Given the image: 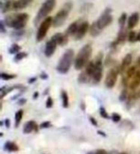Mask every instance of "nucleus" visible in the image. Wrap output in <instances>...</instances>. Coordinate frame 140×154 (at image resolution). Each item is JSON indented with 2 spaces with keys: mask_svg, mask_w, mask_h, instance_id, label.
Returning <instances> with one entry per match:
<instances>
[{
  "mask_svg": "<svg viewBox=\"0 0 140 154\" xmlns=\"http://www.w3.org/2000/svg\"><path fill=\"white\" fill-rule=\"evenodd\" d=\"M92 53V45L88 43L81 48V50L75 57L74 61V67L77 70H81L85 69L86 65L89 63V59Z\"/></svg>",
  "mask_w": 140,
  "mask_h": 154,
  "instance_id": "f257e3e1",
  "label": "nucleus"
},
{
  "mask_svg": "<svg viewBox=\"0 0 140 154\" xmlns=\"http://www.w3.org/2000/svg\"><path fill=\"white\" fill-rule=\"evenodd\" d=\"M75 61V53L73 49H67L64 55L61 57L59 64L57 66V70L61 74H65L69 71L72 64Z\"/></svg>",
  "mask_w": 140,
  "mask_h": 154,
  "instance_id": "f03ea898",
  "label": "nucleus"
},
{
  "mask_svg": "<svg viewBox=\"0 0 140 154\" xmlns=\"http://www.w3.org/2000/svg\"><path fill=\"white\" fill-rule=\"evenodd\" d=\"M56 3H57V0H45V1L42 3L41 7L38 10L37 16L35 17V21H34L35 25H37L38 23L41 22L43 19L48 17V14H49L53 11V9L55 8Z\"/></svg>",
  "mask_w": 140,
  "mask_h": 154,
  "instance_id": "7ed1b4c3",
  "label": "nucleus"
},
{
  "mask_svg": "<svg viewBox=\"0 0 140 154\" xmlns=\"http://www.w3.org/2000/svg\"><path fill=\"white\" fill-rule=\"evenodd\" d=\"M52 23H53V17H47L40 22L37 32V37H36L37 42H41L44 40L48 31H49V28L52 25Z\"/></svg>",
  "mask_w": 140,
  "mask_h": 154,
  "instance_id": "20e7f679",
  "label": "nucleus"
},
{
  "mask_svg": "<svg viewBox=\"0 0 140 154\" xmlns=\"http://www.w3.org/2000/svg\"><path fill=\"white\" fill-rule=\"evenodd\" d=\"M119 73H120V66H115V67H112V69H109L107 76H106V80H105V85L107 88L112 89L115 86Z\"/></svg>",
  "mask_w": 140,
  "mask_h": 154,
  "instance_id": "39448f33",
  "label": "nucleus"
},
{
  "mask_svg": "<svg viewBox=\"0 0 140 154\" xmlns=\"http://www.w3.org/2000/svg\"><path fill=\"white\" fill-rule=\"evenodd\" d=\"M29 20V16L27 14H14L13 20L12 23V28L16 30H20L26 26V24Z\"/></svg>",
  "mask_w": 140,
  "mask_h": 154,
  "instance_id": "423d86ee",
  "label": "nucleus"
},
{
  "mask_svg": "<svg viewBox=\"0 0 140 154\" xmlns=\"http://www.w3.org/2000/svg\"><path fill=\"white\" fill-rule=\"evenodd\" d=\"M69 13H70V11H68V10H66L62 7V9H61L60 11L56 14V16L53 17L52 25L54 27H60L61 25H64Z\"/></svg>",
  "mask_w": 140,
  "mask_h": 154,
  "instance_id": "0eeeda50",
  "label": "nucleus"
},
{
  "mask_svg": "<svg viewBox=\"0 0 140 154\" xmlns=\"http://www.w3.org/2000/svg\"><path fill=\"white\" fill-rule=\"evenodd\" d=\"M110 11H112V10L108 9L107 11L104 12V14H102V16H101L97 19V21H96L98 27L101 29V30H103V29H105L106 27L109 26V24L112 22L113 17L112 16V14H110Z\"/></svg>",
  "mask_w": 140,
  "mask_h": 154,
  "instance_id": "6e6552de",
  "label": "nucleus"
},
{
  "mask_svg": "<svg viewBox=\"0 0 140 154\" xmlns=\"http://www.w3.org/2000/svg\"><path fill=\"white\" fill-rule=\"evenodd\" d=\"M89 27H90L89 23L88 21H82L80 23V25H79L78 30H77V33L75 34V36H74L75 40H77V41L82 40V38L85 36V34L89 31Z\"/></svg>",
  "mask_w": 140,
  "mask_h": 154,
  "instance_id": "1a4fd4ad",
  "label": "nucleus"
},
{
  "mask_svg": "<svg viewBox=\"0 0 140 154\" xmlns=\"http://www.w3.org/2000/svg\"><path fill=\"white\" fill-rule=\"evenodd\" d=\"M58 46L57 42L53 38H51L49 41L46 42L45 48H44V55L46 57H51L56 51V48Z\"/></svg>",
  "mask_w": 140,
  "mask_h": 154,
  "instance_id": "9d476101",
  "label": "nucleus"
},
{
  "mask_svg": "<svg viewBox=\"0 0 140 154\" xmlns=\"http://www.w3.org/2000/svg\"><path fill=\"white\" fill-rule=\"evenodd\" d=\"M33 131H35V132L38 131V125L37 124L36 122H34V120H29V122H27L25 124H24L23 133L24 134H30Z\"/></svg>",
  "mask_w": 140,
  "mask_h": 154,
  "instance_id": "9b49d317",
  "label": "nucleus"
},
{
  "mask_svg": "<svg viewBox=\"0 0 140 154\" xmlns=\"http://www.w3.org/2000/svg\"><path fill=\"white\" fill-rule=\"evenodd\" d=\"M52 38L57 42L58 45H61V46L66 45L67 42H68V36H67L65 33L64 34V33H57Z\"/></svg>",
  "mask_w": 140,
  "mask_h": 154,
  "instance_id": "f8f14e48",
  "label": "nucleus"
},
{
  "mask_svg": "<svg viewBox=\"0 0 140 154\" xmlns=\"http://www.w3.org/2000/svg\"><path fill=\"white\" fill-rule=\"evenodd\" d=\"M140 86V69L136 71V73L133 75L132 80L130 81L129 88L131 91H136Z\"/></svg>",
  "mask_w": 140,
  "mask_h": 154,
  "instance_id": "ddd939ff",
  "label": "nucleus"
},
{
  "mask_svg": "<svg viewBox=\"0 0 140 154\" xmlns=\"http://www.w3.org/2000/svg\"><path fill=\"white\" fill-rule=\"evenodd\" d=\"M133 62V56L132 54H127L123 58V61H122V64L120 66V73H122L125 70H127L130 66H131Z\"/></svg>",
  "mask_w": 140,
  "mask_h": 154,
  "instance_id": "4468645a",
  "label": "nucleus"
},
{
  "mask_svg": "<svg viewBox=\"0 0 140 154\" xmlns=\"http://www.w3.org/2000/svg\"><path fill=\"white\" fill-rule=\"evenodd\" d=\"M139 18H140V14L137 12L131 14L128 19V29H133L136 27L139 21Z\"/></svg>",
  "mask_w": 140,
  "mask_h": 154,
  "instance_id": "2eb2a0df",
  "label": "nucleus"
},
{
  "mask_svg": "<svg viewBox=\"0 0 140 154\" xmlns=\"http://www.w3.org/2000/svg\"><path fill=\"white\" fill-rule=\"evenodd\" d=\"M34 0H16L13 1V10H21L27 8L33 3Z\"/></svg>",
  "mask_w": 140,
  "mask_h": 154,
  "instance_id": "dca6fc26",
  "label": "nucleus"
},
{
  "mask_svg": "<svg viewBox=\"0 0 140 154\" xmlns=\"http://www.w3.org/2000/svg\"><path fill=\"white\" fill-rule=\"evenodd\" d=\"M80 21L79 20H77V21H74V22H72L70 25L68 26V28L66 29V31H65V34L67 36H75V34L77 33V30H78V28H79V25H80Z\"/></svg>",
  "mask_w": 140,
  "mask_h": 154,
  "instance_id": "f3484780",
  "label": "nucleus"
},
{
  "mask_svg": "<svg viewBox=\"0 0 140 154\" xmlns=\"http://www.w3.org/2000/svg\"><path fill=\"white\" fill-rule=\"evenodd\" d=\"M4 150L9 151V152H16L19 150V147L16 143L8 141L4 144Z\"/></svg>",
  "mask_w": 140,
  "mask_h": 154,
  "instance_id": "a211bd4d",
  "label": "nucleus"
},
{
  "mask_svg": "<svg viewBox=\"0 0 140 154\" xmlns=\"http://www.w3.org/2000/svg\"><path fill=\"white\" fill-rule=\"evenodd\" d=\"M103 77V66H97L94 71V73L91 76V79H92L95 83H98L101 81Z\"/></svg>",
  "mask_w": 140,
  "mask_h": 154,
  "instance_id": "6ab92c4d",
  "label": "nucleus"
},
{
  "mask_svg": "<svg viewBox=\"0 0 140 154\" xmlns=\"http://www.w3.org/2000/svg\"><path fill=\"white\" fill-rule=\"evenodd\" d=\"M128 36H129V32L127 30V28L125 27H121L120 29V31L118 33V37H117V41L119 43H123L126 42V40L128 38Z\"/></svg>",
  "mask_w": 140,
  "mask_h": 154,
  "instance_id": "aec40b11",
  "label": "nucleus"
},
{
  "mask_svg": "<svg viewBox=\"0 0 140 154\" xmlns=\"http://www.w3.org/2000/svg\"><path fill=\"white\" fill-rule=\"evenodd\" d=\"M101 31H102V30H101V29L98 27L97 23H96V22H94L92 25L89 27V33H90V35L92 37H97L101 33Z\"/></svg>",
  "mask_w": 140,
  "mask_h": 154,
  "instance_id": "412c9836",
  "label": "nucleus"
},
{
  "mask_svg": "<svg viewBox=\"0 0 140 154\" xmlns=\"http://www.w3.org/2000/svg\"><path fill=\"white\" fill-rule=\"evenodd\" d=\"M61 97L62 106H64V108H68L69 107V97H68V94H67V93L65 91H61Z\"/></svg>",
  "mask_w": 140,
  "mask_h": 154,
  "instance_id": "4be33fe9",
  "label": "nucleus"
},
{
  "mask_svg": "<svg viewBox=\"0 0 140 154\" xmlns=\"http://www.w3.org/2000/svg\"><path fill=\"white\" fill-rule=\"evenodd\" d=\"M90 79H91V76H90L85 70L82 72V73L79 75V78H78V80H79L80 83H83V84H84V83H88V82Z\"/></svg>",
  "mask_w": 140,
  "mask_h": 154,
  "instance_id": "5701e85b",
  "label": "nucleus"
},
{
  "mask_svg": "<svg viewBox=\"0 0 140 154\" xmlns=\"http://www.w3.org/2000/svg\"><path fill=\"white\" fill-rule=\"evenodd\" d=\"M96 67H97V66L95 65V63L94 62H89L88 65H86L85 66V71L88 72V73L90 75V76H92V74L94 73V71L96 69Z\"/></svg>",
  "mask_w": 140,
  "mask_h": 154,
  "instance_id": "b1692460",
  "label": "nucleus"
},
{
  "mask_svg": "<svg viewBox=\"0 0 140 154\" xmlns=\"http://www.w3.org/2000/svg\"><path fill=\"white\" fill-rule=\"evenodd\" d=\"M1 9H2V12L3 13H7L9 11H11V10L13 9V1H10V0H7V2L3 4L1 6Z\"/></svg>",
  "mask_w": 140,
  "mask_h": 154,
  "instance_id": "393cba45",
  "label": "nucleus"
},
{
  "mask_svg": "<svg viewBox=\"0 0 140 154\" xmlns=\"http://www.w3.org/2000/svg\"><path fill=\"white\" fill-rule=\"evenodd\" d=\"M139 69H137V66H130L129 69L126 70V76L128 77L129 79H131L133 77V75L136 73V71L138 70Z\"/></svg>",
  "mask_w": 140,
  "mask_h": 154,
  "instance_id": "a878e982",
  "label": "nucleus"
},
{
  "mask_svg": "<svg viewBox=\"0 0 140 154\" xmlns=\"http://www.w3.org/2000/svg\"><path fill=\"white\" fill-rule=\"evenodd\" d=\"M23 118V110H18L14 115V120H16V127H18L20 122Z\"/></svg>",
  "mask_w": 140,
  "mask_h": 154,
  "instance_id": "bb28decb",
  "label": "nucleus"
},
{
  "mask_svg": "<svg viewBox=\"0 0 140 154\" xmlns=\"http://www.w3.org/2000/svg\"><path fill=\"white\" fill-rule=\"evenodd\" d=\"M103 57H104L103 52H99L98 55L96 56L94 63L97 66H103Z\"/></svg>",
  "mask_w": 140,
  "mask_h": 154,
  "instance_id": "cd10ccee",
  "label": "nucleus"
},
{
  "mask_svg": "<svg viewBox=\"0 0 140 154\" xmlns=\"http://www.w3.org/2000/svg\"><path fill=\"white\" fill-rule=\"evenodd\" d=\"M137 35H138V33H136V31H133V30H131L129 32V36H128V40L129 42H136L137 41Z\"/></svg>",
  "mask_w": 140,
  "mask_h": 154,
  "instance_id": "c85d7f7f",
  "label": "nucleus"
},
{
  "mask_svg": "<svg viewBox=\"0 0 140 154\" xmlns=\"http://www.w3.org/2000/svg\"><path fill=\"white\" fill-rule=\"evenodd\" d=\"M129 94H130V93H129L128 89H127V88H125V89L122 91V93H121V94H120V96H119L120 101H126V100L128 99V97H129Z\"/></svg>",
  "mask_w": 140,
  "mask_h": 154,
  "instance_id": "c756f323",
  "label": "nucleus"
},
{
  "mask_svg": "<svg viewBox=\"0 0 140 154\" xmlns=\"http://www.w3.org/2000/svg\"><path fill=\"white\" fill-rule=\"evenodd\" d=\"M20 49H21V47L19 46L17 43H13V45L11 46V48H10V53H12V54H16V53L20 52Z\"/></svg>",
  "mask_w": 140,
  "mask_h": 154,
  "instance_id": "7c9ffc66",
  "label": "nucleus"
},
{
  "mask_svg": "<svg viewBox=\"0 0 140 154\" xmlns=\"http://www.w3.org/2000/svg\"><path fill=\"white\" fill-rule=\"evenodd\" d=\"M0 77H1V79H3V80H12L13 78H16V75L10 74V73H4V72H2V73L0 74Z\"/></svg>",
  "mask_w": 140,
  "mask_h": 154,
  "instance_id": "2f4dec72",
  "label": "nucleus"
},
{
  "mask_svg": "<svg viewBox=\"0 0 140 154\" xmlns=\"http://www.w3.org/2000/svg\"><path fill=\"white\" fill-rule=\"evenodd\" d=\"M126 21H127V14L126 13H123L121 14V17H120V18H119V21H118L120 27H124Z\"/></svg>",
  "mask_w": 140,
  "mask_h": 154,
  "instance_id": "473e14b6",
  "label": "nucleus"
},
{
  "mask_svg": "<svg viewBox=\"0 0 140 154\" xmlns=\"http://www.w3.org/2000/svg\"><path fill=\"white\" fill-rule=\"evenodd\" d=\"M99 112H100V116L102 118L104 119H109L110 117L109 116V114L107 113V111H106V109L104 107H100V110H99Z\"/></svg>",
  "mask_w": 140,
  "mask_h": 154,
  "instance_id": "72a5a7b5",
  "label": "nucleus"
},
{
  "mask_svg": "<svg viewBox=\"0 0 140 154\" xmlns=\"http://www.w3.org/2000/svg\"><path fill=\"white\" fill-rule=\"evenodd\" d=\"M13 89H14V87L13 88H7V87H3V88L1 89V98H3L5 95H6L8 93H10Z\"/></svg>",
  "mask_w": 140,
  "mask_h": 154,
  "instance_id": "f704fd0d",
  "label": "nucleus"
},
{
  "mask_svg": "<svg viewBox=\"0 0 140 154\" xmlns=\"http://www.w3.org/2000/svg\"><path fill=\"white\" fill-rule=\"evenodd\" d=\"M110 118H112L113 122H119L120 120H121V116H120L119 114H117V113H113Z\"/></svg>",
  "mask_w": 140,
  "mask_h": 154,
  "instance_id": "c9c22d12",
  "label": "nucleus"
},
{
  "mask_svg": "<svg viewBox=\"0 0 140 154\" xmlns=\"http://www.w3.org/2000/svg\"><path fill=\"white\" fill-rule=\"evenodd\" d=\"M27 56L26 53H24V52H18L16 54V57H14V59H16V61H20L22 59H24Z\"/></svg>",
  "mask_w": 140,
  "mask_h": 154,
  "instance_id": "e433bc0d",
  "label": "nucleus"
},
{
  "mask_svg": "<svg viewBox=\"0 0 140 154\" xmlns=\"http://www.w3.org/2000/svg\"><path fill=\"white\" fill-rule=\"evenodd\" d=\"M53 105H54V101H53L52 97H48L46 100V108H52Z\"/></svg>",
  "mask_w": 140,
  "mask_h": 154,
  "instance_id": "4c0bfd02",
  "label": "nucleus"
},
{
  "mask_svg": "<svg viewBox=\"0 0 140 154\" xmlns=\"http://www.w3.org/2000/svg\"><path fill=\"white\" fill-rule=\"evenodd\" d=\"M52 126V123L50 122H43L40 125V128H49V127H51Z\"/></svg>",
  "mask_w": 140,
  "mask_h": 154,
  "instance_id": "58836bf2",
  "label": "nucleus"
},
{
  "mask_svg": "<svg viewBox=\"0 0 140 154\" xmlns=\"http://www.w3.org/2000/svg\"><path fill=\"white\" fill-rule=\"evenodd\" d=\"M89 122L92 123L94 126H97L98 125V122H97V120H96L94 118H92V117H89Z\"/></svg>",
  "mask_w": 140,
  "mask_h": 154,
  "instance_id": "ea45409f",
  "label": "nucleus"
},
{
  "mask_svg": "<svg viewBox=\"0 0 140 154\" xmlns=\"http://www.w3.org/2000/svg\"><path fill=\"white\" fill-rule=\"evenodd\" d=\"M27 102V99H25V98H21V99H19L18 101H17V104L19 105V106H21V105H24Z\"/></svg>",
  "mask_w": 140,
  "mask_h": 154,
  "instance_id": "a19ab883",
  "label": "nucleus"
},
{
  "mask_svg": "<svg viewBox=\"0 0 140 154\" xmlns=\"http://www.w3.org/2000/svg\"><path fill=\"white\" fill-rule=\"evenodd\" d=\"M5 122V126H6L7 128H10V126H11V120H10L9 119H6L4 120Z\"/></svg>",
  "mask_w": 140,
  "mask_h": 154,
  "instance_id": "79ce46f5",
  "label": "nucleus"
},
{
  "mask_svg": "<svg viewBox=\"0 0 140 154\" xmlns=\"http://www.w3.org/2000/svg\"><path fill=\"white\" fill-rule=\"evenodd\" d=\"M95 153L96 154H107L108 152L106 150H104V149H98V150L95 151Z\"/></svg>",
  "mask_w": 140,
  "mask_h": 154,
  "instance_id": "37998d69",
  "label": "nucleus"
},
{
  "mask_svg": "<svg viewBox=\"0 0 140 154\" xmlns=\"http://www.w3.org/2000/svg\"><path fill=\"white\" fill-rule=\"evenodd\" d=\"M136 66H137V69H140V57L137 58V60H136Z\"/></svg>",
  "mask_w": 140,
  "mask_h": 154,
  "instance_id": "c03bdc74",
  "label": "nucleus"
},
{
  "mask_svg": "<svg viewBox=\"0 0 140 154\" xmlns=\"http://www.w3.org/2000/svg\"><path fill=\"white\" fill-rule=\"evenodd\" d=\"M37 80V78H36V77H33V78H31V79H29V83H34V82H35Z\"/></svg>",
  "mask_w": 140,
  "mask_h": 154,
  "instance_id": "a18cd8bd",
  "label": "nucleus"
},
{
  "mask_svg": "<svg viewBox=\"0 0 140 154\" xmlns=\"http://www.w3.org/2000/svg\"><path fill=\"white\" fill-rule=\"evenodd\" d=\"M97 133H98L99 135H102L103 137H106V136H107V135H106L103 131H100V130H99V131H97Z\"/></svg>",
  "mask_w": 140,
  "mask_h": 154,
  "instance_id": "49530a36",
  "label": "nucleus"
},
{
  "mask_svg": "<svg viewBox=\"0 0 140 154\" xmlns=\"http://www.w3.org/2000/svg\"><path fill=\"white\" fill-rule=\"evenodd\" d=\"M40 77H41L42 79H47V77H48V76H47V74H45V73H42V74L40 75Z\"/></svg>",
  "mask_w": 140,
  "mask_h": 154,
  "instance_id": "de8ad7c7",
  "label": "nucleus"
},
{
  "mask_svg": "<svg viewBox=\"0 0 140 154\" xmlns=\"http://www.w3.org/2000/svg\"><path fill=\"white\" fill-rule=\"evenodd\" d=\"M119 152H117V151H115V150H112V151H109V152H108L107 154H118Z\"/></svg>",
  "mask_w": 140,
  "mask_h": 154,
  "instance_id": "09e8293b",
  "label": "nucleus"
},
{
  "mask_svg": "<svg viewBox=\"0 0 140 154\" xmlns=\"http://www.w3.org/2000/svg\"><path fill=\"white\" fill-rule=\"evenodd\" d=\"M37 96H38V93H37V91H36V93L34 94V99H37Z\"/></svg>",
  "mask_w": 140,
  "mask_h": 154,
  "instance_id": "8fccbe9b",
  "label": "nucleus"
},
{
  "mask_svg": "<svg viewBox=\"0 0 140 154\" xmlns=\"http://www.w3.org/2000/svg\"><path fill=\"white\" fill-rule=\"evenodd\" d=\"M1 30H2V32H5V28H4V23H3V21L1 22Z\"/></svg>",
  "mask_w": 140,
  "mask_h": 154,
  "instance_id": "3c124183",
  "label": "nucleus"
},
{
  "mask_svg": "<svg viewBox=\"0 0 140 154\" xmlns=\"http://www.w3.org/2000/svg\"><path fill=\"white\" fill-rule=\"evenodd\" d=\"M85 105H84V103H82V110H85Z\"/></svg>",
  "mask_w": 140,
  "mask_h": 154,
  "instance_id": "603ef678",
  "label": "nucleus"
},
{
  "mask_svg": "<svg viewBox=\"0 0 140 154\" xmlns=\"http://www.w3.org/2000/svg\"><path fill=\"white\" fill-rule=\"evenodd\" d=\"M137 41L140 42V32L138 33V35H137Z\"/></svg>",
  "mask_w": 140,
  "mask_h": 154,
  "instance_id": "864d4df0",
  "label": "nucleus"
},
{
  "mask_svg": "<svg viewBox=\"0 0 140 154\" xmlns=\"http://www.w3.org/2000/svg\"><path fill=\"white\" fill-rule=\"evenodd\" d=\"M86 154H96V153H95V152H91V151H90V152H88Z\"/></svg>",
  "mask_w": 140,
  "mask_h": 154,
  "instance_id": "5fc2aeb1",
  "label": "nucleus"
},
{
  "mask_svg": "<svg viewBox=\"0 0 140 154\" xmlns=\"http://www.w3.org/2000/svg\"><path fill=\"white\" fill-rule=\"evenodd\" d=\"M118 154H127L126 152H122V153H118Z\"/></svg>",
  "mask_w": 140,
  "mask_h": 154,
  "instance_id": "6e6d98bb",
  "label": "nucleus"
},
{
  "mask_svg": "<svg viewBox=\"0 0 140 154\" xmlns=\"http://www.w3.org/2000/svg\"></svg>",
  "mask_w": 140,
  "mask_h": 154,
  "instance_id": "4d7b16f0",
  "label": "nucleus"
}]
</instances>
